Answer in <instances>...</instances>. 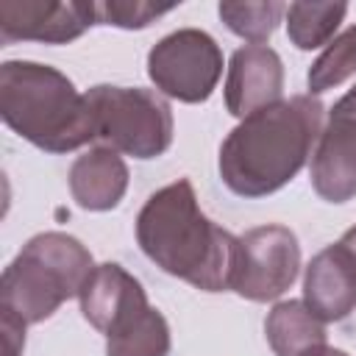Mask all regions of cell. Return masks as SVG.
<instances>
[{"label":"cell","instance_id":"1","mask_svg":"<svg viewBox=\"0 0 356 356\" xmlns=\"http://www.w3.org/2000/svg\"><path fill=\"white\" fill-rule=\"evenodd\" d=\"M323 103L295 95L245 117L220 145V178L234 195L264 197L289 184L314 156Z\"/></svg>","mask_w":356,"mask_h":356},{"label":"cell","instance_id":"2","mask_svg":"<svg viewBox=\"0 0 356 356\" xmlns=\"http://www.w3.org/2000/svg\"><path fill=\"white\" fill-rule=\"evenodd\" d=\"M136 242L156 267L175 278L203 292L231 289L236 236L200 211L186 178L145 200L136 217Z\"/></svg>","mask_w":356,"mask_h":356},{"label":"cell","instance_id":"3","mask_svg":"<svg viewBox=\"0 0 356 356\" xmlns=\"http://www.w3.org/2000/svg\"><path fill=\"white\" fill-rule=\"evenodd\" d=\"M3 122L47 153H70L97 139L89 97L56 67L36 61H6L0 67Z\"/></svg>","mask_w":356,"mask_h":356},{"label":"cell","instance_id":"4","mask_svg":"<svg viewBox=\"0 0 356 356\" xmlns=\"http://www.w3.org/2000/svg\"><path fill=\"white\" fill-rule=\"evenodd\" d=\"M95 270L92 253L70 234L47 231L28 239L0 278V309L25 325L47 320L64 300L78 298Z\"/></svg>","mask_w":356,"mask_h":356},{"label":"cell","instance_id":"5","mask_svg":"<svg viewBox=\"0 0 356 356\" xmlns=\"http://www.w3.org/2000/svg\"><path fill=\"white\" fill-rule=\"evenodd\" d=\"M86 97L97 120V139H103L106 147L134 159H156L170 147L172 111L159 92L100 83L92 86Z\"/></svg>","mask_w":356,"mask_h":356},{"label":"cell","instance_id":"6","mask_svg":"<svg viewBox=\"0 0 356 356\" xmlns=\"http://www.w3.org/2000/svg\"><path fill=\"white\" fill-rule=\"evenodd\" d=\"M147 75L161 95L181 103H203L222 75L220 44L197 28L172 31L147 53Z\"/></svg>","mask_w":356,"mask_h":356},{"label":"cell","instance_id":"7","mask_svg":"<svg viewBox=\"0 0 356 356\" xmlns=\"http://www.w3.org/2000/svg\"><path fill=\"white\" fill-rule=\"evenodd\" d=\"M300 245L286 225H259L236 236L231 289L264 303L281 298L298 278Z\"/></svg>","mask_w":356,"mask_h":356},{"label":"cell","instance_id":"8","mask_svg":"<svg viewBox=\"0 0 356 356\" xmlns=\"http://www.w3.org/2000/svg\"><path fill=\"white\" fill-rule=\"evenodd\" d=\"M312 186L328 203L356 195V86L337 100L312 156Z\"/></svg>","mask_w":356,"mask_h":356},{"label":"cell","instance_id":"9","mask_svg":"<svg viewBox=\"0 0 356 356\" xmlns=\"http://www.w3.org/2000/svg\"><path fill=\"white\" fill-rule=\"evenodd\" d=\"M97 22L95 3H42V0H3L0 3V42H47L64 44L78 39Z\"/></svg>","mask_w":356,"mask_h":356},{"label":"cell","instance_id":"10","mask_svg":"<svg viewBox=\"0 0 356 356\" xmlns=\"http://www.w3.org/2000/svg\"><path fill=\"white\" fill-rule=\"evenodd\" d=\"M303 303L323 323H339L356 309V245L348 236L323 248L309 261Z\"/></svg>","mask_w":356,"mask_h":356},{"label":"cell","instance_id":"11","mask_svg":"<svg viewBox=\"0 0 356 356\" xmlns=\"http://www.w3.org/2000/svg\"><path fill=\"white\" fill-rule=\"evenodd\" d=\"M284 64L267 44H245L234 50L225 78V106L234 117L245 120L259 108L281 100Z\"/></svg>","mask_w":356,"mask_h":356},{"label":"cell","instance_id":"12","mask_svg":"<svg viewBox=\"0 0 356 356\" xmlns=\"http://www.w3.org/2000/svg\"><path fill=\"white\" fill-rule=\"evenodd\" d=\"M78 300L89 325L97 328L100 334H108L125 314L145 306L147 295L128 270L108 261V264H97L89 273V278L78 292Z\"/></svg>","mask_w":356,"mask_h":356},{"label":"cell","instance_id":"13","mask_svg":"<svg viewBox=\"0 0 356 356\" xmlns=\"http://www.w3.org/2000/svg\"><path fill=\"white\" fill-rule=\"evenodd\" d=\"M128 189V167L117 150L100 145L78 156L70 167L72 200L86 211L114 209Z\"/></svg>","mask_w":356,"mask_h":356},{"label":"cell","instance_id":"14","mask_svg":"<svg viewBox=\"0 0 356 356\" xmlns=\"http://www.w3.org/2000/svg\"><path fill=\"white\" fill-rule=\"evenodd\" d=\"M264 334L275 356H309L325 348V325L303 300H281L264 320Z\"/></svg>","mask_w":356,"mask_h":356},{"label":"cell","instance_id":"15","mask_svg":"<svg viewBox=\"0 0 356 356\" xmlns=\"http://www.w3.org/2000/svg\"><path fill=\"white\" fill-rule=\"evenodd\" d=\"M170 325L150 303L134 309L106 334V356H167Z\"/></svg>","mask_w":356,"mask_h":356},{"label":"cell","instance_id":"16","mask_svg":"<svg viewBox=\"0 0 356 356\" xmlns=\"http://www.w3.org/2000/svg\"><path fill=\"white\" fill-rule=\"evenodd\" d=\"M345 14H348L345 3H289L286 33L295 47L314 50L331 42Z\"/></svg>","mask_w":356,"mask_h":356},{"label":"cell","instance_id":"17","mask_svg":"<svg viewBox=\"0 0 356 356\" xmlns=\"http://www.w3.org/2000/svg\"><path fill=\"white\" fill-rule=\"evenodd\" d=\"M220 17L222 22L242 39H248L250 44H264L281 17L286 14V6L284 3H275V0H259V3H220Z\"/></svg>","mask_w":356,"mask_h":356},{"label":"cell","instance_id":"18","mask_svg":"<svg viewBox=\"0 0 356 356\" xmlns=\"http://www.w3.org/2000/svg\"><path fill=\"white\" fill-rule=\"evenodd\" d=\"M350 75H356V25L328 42V47L317 56L309 70V89L312 95H320L339 86Z\"/></svg>","mask_w":356,"mask_h":356},{"label":"cell","instance_id":"19","mask_svg":"<svg viewBox=\"0 0 356 356\" xmlns=\"http://www.w3.org/2000/svg\"><path fill=\"white\" fill-rule=\"evenodd\" d=\"M97 8V22L117 25V28H147L159 17L170 14L175 6H156V3H142V0H108V3H95Z\"/></svg>","mask_w":356,"mask_h":356},{"label":"cell","instance_id":"20","mask_svg":"<svg viewBox=\"0 0 356 356\" xmlns=\"http://www.w3.org/2000/svg\"><path fill=\"white\" fill-rule=\"evenodd\" d=\"M0 331H3V356H22V348H25V323L0 309Z\"/></svg>","mask_w":356,"mask_h":356},{"label":"cell","instance_id":"21","mask_svg":"<svg viewBox=\"0 0 356 356\" xmlns=\"http://www.w3.org/2000/svg\"><path fill=\"white\" fill-rule=\"evenodd\" d=\"M309 356H348L345 350H337V348H320V350H314V353H309Z\"/></svg>","mask_w":356,"mask_h":356},{"label":"cell","instance_id":"22","mask_svg":"<svg viewBox=\"0 0 356 356\" xmlns=\"http://www.w3.org/2000/svg\"><path fill=\"white\" fill-rule=\"evenodd\" d=\"M345 236H348V239H350V242H353V245H356V225H353V228H350V231H348V234H345Z\"/></svg>","mask_w":356,"mask_h":356}]
</instances>
